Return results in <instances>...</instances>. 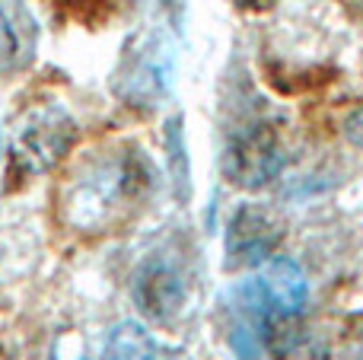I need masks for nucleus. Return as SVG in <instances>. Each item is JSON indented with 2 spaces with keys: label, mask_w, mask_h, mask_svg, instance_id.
Instances as JSON below:
<instances>
[{
  "label": "nucleus",
  "mask_w": 363,
  "mask_h": 360,
  "mask_svg": "<svg viewBox=\"0 0 363 360\" xmlns=\"http://www.w3.org/2000/svg\"><path fill=\"white\" fill-rule=\"evenodd\" d=\"M13 57H16V35H13V29H10V23H6V16L0 13V70L10 67Z\"/></svg>",
  "instance_id": "obj_7"
},
{
  "label": "nucleus",
  "mask_w": 363,
  "mask_h": 360,
  "mask_svg": "<svg viewBox=\"0 0 363 360\" xmlns=\"http://www.w3.org/2000/svg\"><path fill=\"white\" fill-rule=\"evenodd\" d=\"M284 153L277 147V137L268 125H255L230 140L223 157V169L233 185L239 189H262L281 172Z\"/></svg>",
  "instance_id": "obj_1"
},
{
  "label": "nucleus",
  "mask_w": 363,
  "mask_h": 360,
  "mask_svg": "<svg viewBox=\"0 0 363 360\" xmlns=\"http://www.w3.org/2000/svg\"><path fill=\"white\" fill-rule=\"evenodd\" d=\"M70 128H57V121L51 125H38L35 131L23 134V153L19 157H29V169H45L48 163H55L61 157V150L67 147Z\"/></svg>",
  "instance_id": "obj_5"
},
{
  "label": "nucleus",
  "mask_w": 363,
  "mask_h": 360,
  "mask_svg": "<svg viewBox=\"0 0 363 360\" xmlns=\"http://www.w3.org/2000/svg\"><path fill=\"white\" fill-rule=\"evenodd\" d=\"M345 137L363 150V102H357V106L345 115Z\"/></svg>",
  "instance_id": "obj_8"
},
{
  "label": "nucleus",
  "mask_w": 363,
  "mask_h": 360,
  "mask_svg": "<svg viewBox=\"0 0 363 360\" xmlns=\"http://www.w3.org/2000/svg\"><path fill=\"white\" fill-rule=\"evenodd\" d=\"M134 297H138V306L147 313V316L157 319V322H166V319L182 306L185 291H182L179 278L166 265H150L140 271L138 287H134Z\"/></svg>",
  "instance_id": "obj_4"
},
{
  "label": "nucleus",
  "mask_w": 363,
  "mask_h": 360,
  "mask_svg": "<svg viewBox=\"0 0 363 360\" xmlns=\"http://www.w3.org/2000/svg\"><path fill=\"white\" fill-rule=\"evenodd\" d=\"M341 6H345L351 16H363V0H338Z\"/></svg>",
  "instance_id": "obj_9"
},
{
  "label": "nucleus",
  "mask_w": 363,
  "mask_h": 360,
  "mask_svg": "<svg viewBox=\"0 0 363 360\" xmlns=\"http://www.w3.org/2000/svg\"><path fill=\"white\" fill-rule=\"evenodd\" d=\"M255 293L268 310L296 319L306 306V281H303L300 265L290 259H268L258 274Z\"/></svg>",
  "instance_id": "obj_3"
},
{
  "label": "nucleus",
  "mask_w": 363,
  "mask_h": 360,
  "mask_svg": "<svg viewBox=\"0 0 363 360\" xmlns=\"http://www.w3.org/2000/svg\"><path fill=\"white\" fill-rule=\"evenodd\" d=\"M106 354H108V360H163L157 342H153L138 322L118 325V329L112 332V338H108Z\"/></svg>",
  "instance_id": "obj_6"
},
{
  "label": "nucleus",
  "mask_w": 363,
  "mask_h": 360,
  "mask_svg": "<svg viewBox=\"0 0 363 360\" xmlns=\"http://www.w3.org/2000/svg\"><path fill=\"white\" fill-rule=\"evenodd\" d=\"M277 242H281V227H277L274 217L262 208H242L230 220V230H226L230 268L262 265L274 255Z\"/></svg>",
  "instance_id": "obj_2"
}]
</instances>
